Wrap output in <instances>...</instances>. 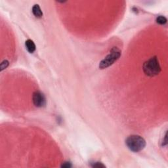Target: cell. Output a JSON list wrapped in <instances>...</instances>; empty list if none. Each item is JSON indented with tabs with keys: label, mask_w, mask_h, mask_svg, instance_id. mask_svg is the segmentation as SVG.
<instances>
[{
	"label": "cell",
	"mask_w": 168,
	"mask_h": 168,
	"mask_svg": "<svg viewBox=\"0 0 168 168\" xmlns=\"http://www.w3.org/2000/svg\"><path fill=\"white\" fill-rule=\"evenodd\" d=\"M156 22L158 23L159 25H164L167 22V18L164 16H159L156 18Z\"/></svg>",
	"instance_id": "52a82bcc"
},
{
	"label": "cell",
	"mask_w": 168,
	"mask_h": 168,
	"mask_svg": "<svg viewBox=\"0 0 168 168\" xmlns=\"http://www.w3.org/2000/svg\"><path fill=\"white\" fill-rule=\"evenodd\" d=\"M62 167H66V168H68V167H72V164L70 162H65V163L63 164L62 166H61Z\"/></svg>",
	"instance_id": "30bf717a"
},
{
	"label": "cell",
	"mask_w": 168,
	"mask_h": 168,
	"mask_svg": "<svg viewBox=\"0 0 168 168\" xmlns=\"http://www.w3.org/2000/svg\"><path fill=\"white\" fill-rule=\"evenodd\" d=\"M33 103L36 107H43L46 105V98L44 93L40 91H36L33 94Z\"/></svg>",
	"instance_id": "277c9868"
},
{
	"label": "cell",
	"mask_w": 168,
	"mask_h": 168,
	"mask_svg": "<svg viewBox=\"0 0 168 168\" xmlns=\"http://www.w3.org/2000/svg\"><path fill=\"white\" fill-rule=\"evenodd\" d=\"M126 144L130 150L134 153H138L145 148L146 141L139 135H133L127 138Z\"/></svg>",
	"instance_id": "7a4b0ae2"
},
{
	"label": "cell",
	"mask_w": 168,
	"mask_h": 168,
	"mask_svg": "<svg viewBox=\"0 0 168 168\" xmlns=\"http://www.w3.org/2000/svg\"><path fill=\"white\" fill-rule=\"evenodd\" d=\"M121 54V51L118 48L113 47L111 49L110 53L100 62L99 68L105 69L112 65L114 63L119 59Z\"/></svg>",
	"instance_id": "3957f363"
},
{
	"label": "cell",
	"mask_w": 168,
	"mask_h": 168,
	"mask_svg": "<svg viewBox=\"0 0 168 168\" xmlns=\"http://www.w3.org/2000/svg\"><path fill=\"white\" fill-rule=\"evenodd\" d=\"M8 66H9V62H8L7 60H4L1 63V70L2 71L3 70H4V69L6 68Z\"/></svg>",
	"instance_id": "9c48e42d"
},
{
	"label": "cell",
	"mask_w": 168,
	"mask_h": 168,
	"mask_svg": "<svg viewBox=\"0 0 168 168\" xmlns=\"http://www.w3.org/2000/svg\"><path fill=\"white\" fill-rule=\"evenodd\" d=\"M25 45L26 49L30 53H32L36 51V45L34 44V41L31 39H28L25 42Z\"/></svg>",
	"instance_id": "5b68a950"
},
{
	"label": "cell",
	"mask_w": 168,
	"mask_h": 168,
	"mask_svg": "<svg viewBox=\"0 0 168 168\" xmlns=\"http://www.w3.org/2000/svg\"><path fill=\"white\" fill-rule=\"evenodd\" d=\"M143 69L144 73L149 77H154L158 75L161 71V67L158 58L153 57L146 60L143 64Z\"/></svg>",
	"instance_id": "6da1fadb"
},
{
	"label": "cell",
	"mask_w": 168,
	"mask_h": 168,
	"mask_svg": "<svg viewBox=\"0 0 168 168\" xmlns=\"http://www.w3.org/2000/svg\"><path fill=\"white\" fill-rule=\"evenodd\" d=\"M167 133H166V135H165V137H164V142H163V145H167Z\"/></svg>",
	"instance_id": "8fae6325"
},
{
	"label": "cell",
	"mask_w": 168,
	"mask_h": 168,
	"mask_svg": "<svg viewBox=\"0 0 168 168\" xmlns=\"http://www.w3.org/2000/svg\"><path fill=\"white\" fill-rule=\"evenodd\" d=\"M91 166L93 167H105V165H103L101 162H93Z\"/></svg>",
	"instance_id": "ba28073f"
},
{
	"label": "cell",
	"mask_w": 168,
	"mask_h": 168,
	"mask_svg": "<svg viewBox=\"0 0 168 168\" xmlns=\"http://www.w3.org/2000/svg\"><path fill=\"white\" fill-rule=\"evenodd\" d=\"M32 13L37 18H41L43 16V13L38 4L34 5L32 7Z\"/></svg>",
	"instance_id": "8992f818"
}]
</instances>
